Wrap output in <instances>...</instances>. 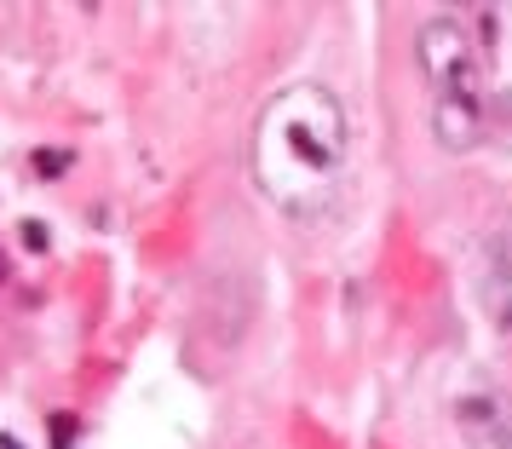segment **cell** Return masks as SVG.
<instances>
[{"instance_id": "cell-1", "label": "cell", "mask_w": 512, "mask_h": 449, "mask_svg": "<svg viewBox=\"0 0 512 449\" xmlns=\"http://www.w3.org/2000/svg\"><path fill=\"white\" fill-rule=\"evenodd\" d=\"M346 150V104L317 81L282 87L254 121V179L288 219L328 213L346 173Z\"/></svg>"}, {"instance_id": "cell-2", "label": "cell", "mask_w": 512, "mask_h": 449, "mask_svg": "<svg viewBox=\"0 0 512 449\" xmlns=\"http://www.w3.org/2000/svg\"><path fill=\"white\" fill-rule=\"evenodd\" d=\"M420 75L432 87V139L443 150H472L489 133V41L461 18L420 24Z\"/></svg>"}, {"instance_id": "cell-3", "label": "cell", "mask_w": 512, "mask_h": 449, "mask_svg": "<svg viewBox=\"0 0 512 449\" xmlns=\"http://www.w3.org/2000/svg\"><path fill=\"white\" fill-rule=\"evenodd\" d=\"M455 426L478 449H512V398L501 392H461L455 398Z\"/></svg>"}, {"instance_id": "cell-4", "label": "cell", "mask_w": 512, "mask_h": 449, "mask_svg": "<svg viewBox=\"0 0 512 449\" xmlns=\"http://www.w3.org/2000/svg\"><path fill=\"white\" fill-rule=\"evenodd\" d=\"M64 162H70V156H35V167H41L47 179H52V173H64Z\"/></svg>"}, {"instance_id": "cell-5", "label": "cell", "mask_w": 512, "mask_h": 449, "mask_svg": "<svg viewBox=\"0 0 512 449\" xmlns=\"http://www.w3.org/2000/svg\"><path fill=\"white\" fill-rule=\"evenodd\" d=\"M0 449H18V438H6V432H0Z\"/></svg>"}, {"instance_id": "cell-6", "label": "cell", "mask_w": 512, "mask_h": 449, "mask_svg": "<svg viewBox=\"0 0 512 449\" xmlns=\"http://www.w3.org/2000/svg\"><path fill=\"white\" fill-rule=\"evenodd\" d=\"M0 271H6V265H0Z\"/></svg>"}]
</instances>
